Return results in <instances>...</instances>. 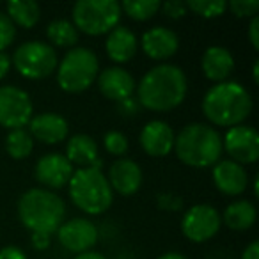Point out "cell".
Listing matches in <instances>:
<instances>
[{
	"label": "cell",
	"instance_id": "f546056e",
	"mask_svg": "<svg viewBox=\"0 0 259 259\" xmlns=\"http://www.w3.org/2000/svg\"><path fill=\"white\" fill-rule=\"evenodd\" d=\"M155 201H156V208L165 213H180L185 209L183 197L174 194V192H160V194H156Z\"/></svg>",
	"mask_w": 259,
	"mask_h": 259
},
{
	"label": "cell",
	"instance_id": "d4e9b609",
	"mask_svg": "<svg viewBox=\"0 0 259 259\" xmlns=\"http://www.w3.org/2000/svg\"><path fill=\"white\" fill-rule=\"evenodd\" d=\"M78 39H80V34L75 29V25L71 23V20L55 18L47 25V41L55 50L57 48L71 50V48L78 47Z\"/></svg>",
	"mask_w": 259,
	"mask_h": 259
},
{
	"label": "cell",
	"instance_id": "f35d334b",
	"mask_svg": "<svg viewBox=\"0 0 259 259\" xmlns=\"http://www.w3.org/2000/svg\"><path fill=\"white\" fill-rule=\"evenodd\" d=\"M240 259H259V241L252 240L250 243L243 248Z\"/></svg>",
	"mask_w": 259,
	"mask_h": 259
},
{
	"label": "cell",
	"instance_id": "7a4b0ae2",
	"mask_svg": "<svg viewBox=\"0 0 259 259\" xmlns=\"http://www.w3.org/2000/svg\"><path fill=\"white\" fill-rule=\"evenodd\" d=\"M202 114L213 128H233L245 124L254 110L252 94L243 83L227 80L213 83L202 96Z\"/></svg>",
	"mask_w": 259,
	"mask_h": 259
},
{
	"label": "cell",
	"instance_id": "83f0119b",
	"mask_svg": "<svg viewBox=\"0 0 259 259\" xmlns=\"http://www.w3.org/2000/svg\"><path fill=\"white\" fill-rule=\"evenodd\" d=\"M187 9L194 13L195 16H201L204 20H213L226 15L227 2L226 0H190V2H187Z\"/></svg>",
	"mask_w": 259,
	"mask_h": 259
},
{
	"label": "cell",
	"instance_id": "ffe728a7",
	"mask_svg": "<svg viewBox=\"0 0 259 259\" xmlns=\"http://www.w3.org/2000/svg\"><path fill=\"white\" fill-rule=\"evenodd\" d=\"M234 68H236V62H234L233 52L220 45L208 47L201 57L202 75L213 83H222L231 80Z\"/></svg>",
	"mask_w": 259,
	"mask_h": 259
},
{
	"label": "cell",
	"instance_id": "5bb4252c",
	"mask_svg": "<svg viewBox=\"0 0 259 259\" xmlns=\"http://www.w3.org/2000/svg\"><path fill=\"white\" fill-rule=\"evenodd\" d=\"M139 48L151 61L163 64L169 62L180 50V36L165 25H155L148 29L139 39Z\"/></svg>",
	"mask_w": 259,
	"mask_h": 259
},
{
	"label": "cell",
	"instance_id": "8992f818",
	"mask_svg": "<svg viewBox=\"0 0 259 259\" xmlns=\"http://www.w3.org/2000/svg\"><path fill=\"white\" fill-rule=\"evenodd\" d=\"M100 69L96 52L87 47H75L59 59L55 71L57 85L66 94H82L96 83Z\"/></svg>",
	"mask_w": 259,
	"mask_h": 259
},
{
	"label": "cell",
	"instance_id": "836d02e7",
	"mask_svg": "<svg viewBox=\"0 0 259 259\" xmlns=\"http://www.w3.org/2000/svg\"><path fill=\"white\" fill-rule=\"evenodd\" d=\"M115 105H117V112L122 117H135V115L141 112V105H139L135 96L126 98V100L119 101V103H115Z\"/></svg>",
	"mask_w": 259,
	"mask_h": 259
},
{
	"label": "cell",
	"instance_id": "5b68a950",
	"mask_svg": "<svg viewBox=\"0 0 259 259\" xmlns=\"http://www.w3.org/2000/svg\"><path fill=\"white\" fill-rule=\"evenodd\" d=\"M68 195L73 206L89 217H100L110 209L114 202V192L101 169L87 167L75 169L68 183Z\"/></svg>",
	"mask_w": 259,
	"mask_h": 259
},
{
	"label": "cell",
	"instance_id": "e0dca14e",
	"mask_svg": "<svg viewBox=\"0 0 259 259\" xmlns=\"http://www.w3.org/2000/svg\"><path fill=\"white\" fill-rule=\"evenodd\" d=\"M96 87L103 98L119 103L126 98L135 96L137 89V80L134 75L122 66H108L105 69H100L96 78Z\"/></svg>",
	"mask_w": 259,
	"mask_h": 259
},
{
	"label": "cell",
	"instance_id": "9a60e30c",
	"mask_svg": "<svg viewBox=\"0 0 259 259\" xmlns=\"http://www.w3.org/2000/svg\"><path fill=\"white\" fill-rule=\"evenodd\" d=\"M176 134L163 119H151L142 126L139 134V146L151 158H165L174 151Z\"/></svg>",
	"mask_w": 259,
	"mask_h": 259
},
{
	"label": "cell",
	"instance_id": "4316f807",
	"mask_svg": "<svg viewBox=\"0 0 259 259\" xmlns=\"http://www.w3.org/2000/svg\"><path fill=\"white\" fill-rule=\"evenodd\" d=\"M121 6V13L126 15L130 20L134 22H149L153 16H156L160 13V4L158 0H126Z\"/></svg>",
	"mask_w": 259,
	"mask_h": 259
},
{
	"label": "cell",
	"instance_id": "8d00e7d4",
	"mask_svg": "<svg viewBox=\"0 0 259 259\" xmlns=\"http://www.w3.org/2000/svg\"><path fill=\"white\" fill-rule=\"evenodd\" d=\"M0 259H29V255L16 245H6L0 248Z\"/></svg>",
	"mask_w": 259,
	"mask_h": 259
},
{
	"label": "cell",
	"instance_id": "4fadbf2b",
	"mask_svg": "<svg viewBox=\"0 0 259 259\" xmlns=\"http://www.w3.org/2000/svg\"><path fill=\"white\" fill-rule=\"evenodd\" d=\"M75 167L68 162L62 153H47L39 156L34 167V178L41 185V188H47L50 192H57L68 187L71 180Z\"/></svg>",
	"mask_w": 259,
	"mask_h": 259
},
{
	"label": "cell",
	"instance_id": "ab89813d",
	"mask_svg": "<svg viewBox=\"0 0 259 259\" xmlns=\"http://www.w3.org/2000/svg\"><path fill=\"white\" fill-rule=\"evenodd\" d=\"M73 259H108V257L101 254V252L89 250V252H82V254H76Z\"/></svg>",
	"mask_w": 259,
	"mask_h": 259
},
{
	"label": "cell",
	"instance_id": "7c38bea8",
	"mask_svg": "<svg viewBox=\"0 0 259 259\" xmlns=\"http://www.w3.org/2000/svg\"><path fill=\"white\" fill-rule=\"evenodd\" d=\"M59 243L71 254H82L94 248L100 240L96 224L87 217H75V219L64 220L55 233Z\"/></svg>",
	"mask_w": 259,
	"mask_h": 259
},
{
	"label": "cell",
	"instance_id": "52a82bcc",
	"mask_svg": "<svg viewBox=\"0 0 259 259\" xmlns=\"http://www.w3.org/2000/svg\"><path fill=\"white\" fill-rule=\"evenodd\" d=\"M121 6L114 0H80L71 8V23L78 34L107 36L121 22Z\"/></svg>",
	"mask_w": 259,
	"mask_h": 259
},
{
	"label": "cell",
	"instance_id": "6da1fadb",
	"mask_svg": "<svg viewBox=\"0 0 259 259\" xmlns=\"http://www.w3.org/2000/svg\"><path fill=\"white\" fill-rule=\"evenodd\" d=\"M188 78L183 68L172 62L153 66L137 82L135 98L149 112H170L185 101Z\"/></svg>",
	"mask_w": 259,
	"mask_h": 259
},
{
	"label": "cell",
	"instance_id": "cb8c5ba5",
	"mask_svg": "<svg viewBox=\"0 0 259 259\" xmlns=\"http://www.w3.org/2000/svg\"><path fill=\"white\" fill-rule=\"evenodd\" d=\"M6 15L9 16L16 29L30 30L41 20V6L34 0H13L6 4Z\"/></svg>",
	"mask_w": 259,
	"mask_h": 259
},
{
	"label": "cell",
	"instance_id": "44dd1931",
	"mask_svg": "<svg viewBox=\"0 0 259 259\" xmlns=\"http://www.w3.org/2000/svg\"><path fill=\"white\" fill-rule=\"evenodd\" d=\"M139 52V37L132 29L117 25L105 37V54L114 62V66H122L134 61Z\"/></svg>",
	"mask_w": 259,
	"mask_h": 259
},
{
	"label": "cell",
	"instance_id": "7402d4cb",
	"mask_svg": "<svg viewBox=\"0 0 259 259\" xmlns=\"http://www.w3.org/2000/svg\"><path fill=\"white\" fill-rule=\"evenodd\" d=\"M64 156L76 169H87V167L101 169L103 165L100 158V146L87 134H75L68 137Z\"/></svg>",
	"mask_w": 259,
	"mask_h": 259
},
{
	"label": "cell",
	"instance_id": "f1b7e54d",
	"mask_svg": "<svg viewBox=\"0 0 259 259\" xmlns=\"http://www.w3.org/2000/svg\"><path fill=\"white\" fill-rule=\"evenodd\" d=\"M103 148L108 155L115 158H124V155L130 151V141L119 130H108L103 135Z\"/></svg>",
	"mask_w": 259,
	"mask_h": 259
},
{
	"label": "cell",
	"instance_id": "8fae6325",
	"mask_svg": "<svg viewBox=\"0 0 259 259\" xmlns=\"http://www.w3.org/2000/svg\"><path fill=\"white\" fill-rule=\"evenodd\" d=\"M222 149L229 160L247 167L259 160V134L250 124L229 128L222 137Z\"/></svg>",
	"mask_w": 259,
	"mask_h": 259
},
{
	"label": "cell",
	"instance_id": "9c48e42d",
	"mask_svg": "<svg viewBox=\"0 0 259 259\" xmlns=\"http://www.w3.org/2000/svg\"><path fill=\"white\" fill-rule=\"evenodd\" d=\"M180 227L181 234L188 241H192L195 245L206 243V241L213 240L219 234L220 227H222L220 211L215 206L199 202V204H194L188 209H185Z\"/></svg>",
	"mask_w": 259,
	"mask_h": 259
},
{
	"label": "cell",
	"instance_id": "d6a6232c",
	"mask_svg": "<svg viewBox=\"0 0 259 259\" xmlns=\"http://www.w3.org/2000/svg\"><path fill=\"white\" fill-rule=\"evenodd\" d=\"M160 11H162L163 16H167L169 20H181L188 15L187 2H183V0H167V2L162 4Z\"/></svg>",
	"mask_w": 259,
	"mask_h": 259
},
{
	"label": "cell",
	"instance_id": "3957f363",
	"mask_svg": "<svg viewBox=\"0 0 259 259\" xmlns=\"http://www.w3.org/2000/svg\"><path fill=\"white\" fill-rule=\"evenodd\" d=\"M174 153L183 165L192 169H211L222 160V135L208 122H188L176 134Z\"/></svg>",
	"mask_w": 259,
	"mask_h": 259
},
{
	"label": "cell",
	"instance_id": "ac0fdd59",
	"mask_svg": "<svg viewBox=\"0 0 259 259\" xmlns=\"http://www.w3.org/2000/svg\"><path fill=\"white\" fill-rule=\"evenodd\" d=\"M27 132L34 139V142L57 146L68 141L69 122L66 121L64 115L57 112H41V114L32 115V119L27 124Z\"/></svg>",
	"mask_w": 259,
	"mask_h": 259
},
{
	"label": "cell",
	"instance_id": "2e32d148",
	"mask_svg": "<svg viewBox=\"0 0 259 259\" xmlns=\"http://www.w3.org/2000/svg\"><path fill=\"white\" fill-rule=\"evenodd\" d=\"M107 181L110 185L112 192L122 197H132L142 187L144 181V172L142 167L132 158H115L108 167V172L105 174Z\"/></svg>",
	"mask_w": 259,
	"mask_h": 259
},
{
	"label": "cell",
	"instance_id": "7bdbcfd3",
	"mask_svg": "<svg viewBox=\"0 0 259 259\" xmlns=\"http://www.w3.org/2000/svg\"><path fill=\"white\" fill-rule=\"evenodd\" d=\"M252 188H254V197H257L259 195V176H254V180H252Z\"/></svg>",
	"mask_w": 259,
	"mask_h": 259
},
{
	"label": "cell",
	"instance_id": "ba28073f",
	"mask_svg": "<svg viewBox=\"0 0 259 259\" xmlns=\"http://www.w3.org/2000/svg\"><path fill=\"white\" fill-rule=\"evenodd\" d=\"M13 68L25 80H45L55 75L59 64V54L47 41L32 39L18 45L11 55Z\"/></svg>",
	"mask_w": 259,
	"mask_h": 259
},
{
	"label": "cell",
	"instance_id": "603a6c76",
	"mask_svg": "<svg viewBox=\"0 0 259 259\" xmlns=\"http://www.w3.org/2000/svg\"><path fill=\"white\" fill-rule=\"evenodd\" d=\"M220 219H222V226H226L227 229L245 233L255 226L257 208L248 199H236L226 206V209L220 213Z\"/></svg>",
	"mask_w": 259,
	"mask_h": 259
},
{
	"label": "cell",
	"instance_id": "30bf717a",
	"mask_svg": "<svg viewBox=\"0 0 259 259\" xmlns=\"http://www.w3.org/2000/svg\"><path fill=\"white\" fill-rule=\"evenodd\" d=\"M34 115L32 98L18 85H0V126L9 130L27 128Z\"/></svg>",
	"mask_w": 259,
	"mask_h": 259
},
{
	"label": "cell",
	"instance_id": "484cf974",
	"mask_svg": "<svg viewBox=\"0 0 259 259\" xmlns=\"http://www.w3.org/2000/svg\"><path fill=\"white\" fill-rule=\"evenodd\" d=\"M4 148L9 158L13 160H27L34 151V139L30 137V134L27 132V128H18V130H9L6 135Z\"/></svg>",
	"mask_w": 259,
	"mask_h": 259
},
{
	"label": "cell",
	"instance_id": "d590c367",
	"mask_svg": "<svg viewBox=\"0 0 259 259\" xmlns=\"http://www.w3.org/2000/svg\"><path fill=\"white\" fill-rule=\"evenodd\" d=\"M30 245L36 250H47L52 245V236L45 233H30Z\"/></svg>",
	"mask_w": 259,
	"mask_h": 259
},
{
	"label": "cell",
	"instance_id": "60d3db41",
	"mask_svg": "<svg viewBox=\"0 0 259 259\" xmlns=\"http://www.w3.org/2000/svg\"><path fill=\"white\" fill-rule=\"evenodd\" d=\"M156 259H188V255L181 254V252H176V250H169V252H163V254L158 255Z\"/></svg>",
	"mask_w": 259,
	"mask_h": 259
},
{
	"label": "cell",
	"instance_id": "1f68e13d",
	"mask_svg": "<svg viewBox=\"0 0 259 259\" xmlns=\"http://www.w3.org/2000/svg\"><path fill=\"white\" fill-rule=\"evenodd\" d=\"M16 41V27L4 11H0V52H6Z\"/></svg>",
	"mask_w": 259,
	"mask_h": 259
},
{
	"label": "cell",
	"instance_id": "277c9868",
	"mask_svg": "<svg viewBox=\"0 0 259 259\" xmlns=\"http://www.w3.org/2000/svg\"><path fill=\"white\" fill-rule=\"evenodd\" d=\"M18 219L30 233L55 234L66 220V202L57 192L34 187L25 190L16 204Z\"/></svg>",
	"mask_w": 259,
	"mask_h": 259
},
{
	"label": "cell",
	"instance_id": "b9f144b4",
	"mask_svg": "<svg viewBox=\"0 0 259 259\" xmlns=\"http://www.w3.org/2000/svg\"><path fill=\"white\" fill-rule=\"evenodd\" d=\"M252 80H254V83L259 82V61H254V64H252Z\"/></svg>",
	"mask_w": 259,
	"mask_h": 259
},
{
	"label": "cell",
	"instance_id": "74e56055",
	"mask_svg": "<svg viewBox=\"0 0 259 259\" xmlns=\"http://www.w3.org/2000/svg\"><path fill=\"white\" fill-rule=\"evenodd\" d=\"M13 64H11V55L8 52H0V82L9 75Z\"/></svg>",
	"mask_w": 259,
	"mask_h": 259
},
{
	"label": "cell",
	"instance_id": "e575fe53",
	"mask_svg": "<svg viewBox=\"0 0 259 259\" xmlns=\"http://www.w3.org/2000/svg\"><path fill=\"white\" fill-rule=\"evenodd\" d=\"M247 37H248L250 47L257 52L259 50V16L250 18V23H248V29H247Z\"/></svg>",
	"mask_w": 259,
	"mask_h": 259
},
{
	"label": "cell",
	"instance_id": "4dcf8cb0",
	"mask_svg": "<svg viewBox=\"0 0 259 259\" xmlns=\"http://www.w3.org/2000/svg\"><path fill=\"white\" fill-rule=\"evenodd\" d=\"M227 11L236 18H254L259 13V0H233L227 2Z\"/></svg>",
	"mask_w": 259,
	"mask_h": 259
},
{
	"label": "cell",
	"instance_id": "d6986e66",
	"mask_svg": "<svg viewBox=\"0 0 259 259\" xmlns=\"http://www.w3.org/2000/svg\"><path fill=\"white\" fill-rule=\"evenodd\" d=\"M211 181L220 194L227 197H240L247 192L250 178L243 165L226 158L211 167Z\"/></svg>",
	"mask_w": 259,
	"mask_h": 259
}]
</instances>
